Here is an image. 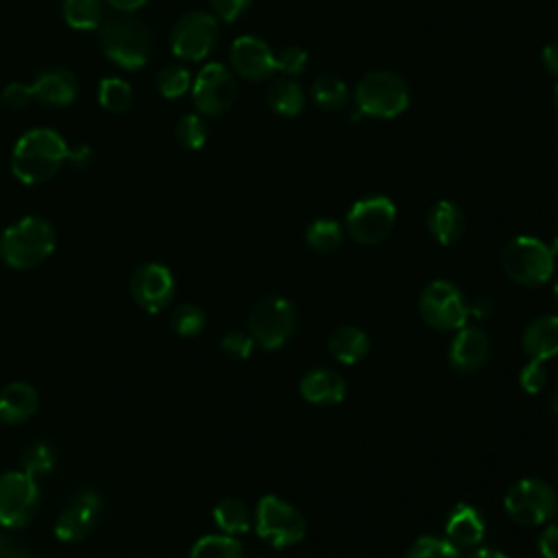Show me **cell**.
Here are the masks:
<instances>
[{
	"label": "cell",
	"instance_id": "cell-1",
	"mask_svg": "<svg viewBox=\"0 0 558 558\" xmlns=\"http://www.w3.org/2000/svg\"><path fill=\"white\" fill-rule=\"evenodd\" d=\"M68 161V144L52 129L26 131L11 153V172L26 185H37L52 179Z\"/></svg>",
	"mask_w": 558,
	"mask_h": 558
},
{
	"label": "cell",
	"instance_id": "cell-2",
	"mask_svg": "<svg viewBox=\"0 0 558 558\" xmlns=\"http://www.w3.org/2000/svg\"><path fill=\"white\" fill-rule=\"evenodd\" d=\"M54 242V229L46 218L26 216L2 231L0 255L11 268L26 270L50 257Z\"/></svg>",
	"mask_w": 558,
	"mask_h": 558
},
{
	"label": "cell",
	"instance_id": "cell-3",
	"mask_svg": "<svg viewBox=\"0 0 558 558\" xmlns=\"http://www.w3.org/2000/svg\"><path fill=\"white\" fill-rule=\"evenodd\" d=\"M355 105L362 116L397 118L410 105L408 83L388 70L364 74L355 87Z\"/></svg>",
	"mask_w": 558,
	"mask_h": 558
},
{
	"label": "cell",
	"instance_id": "cell-4",
	"mask_svg": "<svg viewBox=\"0 0 558 558\" xmlns=\"http://www.w3.org/2000/svg\"><path fill=\"white\" fill-rule=\"evenodd\" d=\"M100 44L105 54L120 68L137 70L150 57V31L140 20L113 17L100 24Z\"/></svg>",
	"mask_w": 558,
	"mask_h": 558
},
{
	"label": "cell",
	"instance_id": "cell-5",
	"mask_svg": "<svg viewBox=\"0 0 558 558\" xmlns=\"http://www.w3.org/2000/svg\"><path fill=\"white\" fill-rule=\"evenodd\" d=\"M551 248L532 235H519L510 240L501 253V266L506 275L519 286H543L554 272Z\"/></svg>",
	"mask_w": 558,
	"mask_h": 558
},
{
	"label": "cell",
	"instance_id": "cell-6",
	"mask_svg": "<svg viewBox=\"0 0 558 558\" xmlns=\"http://www.w3.org/2000/svg\"><path fill=\"white\" fill-rule=\"evenodd\" d=\"M255 530L266 543L281 549L288 545H296L305 538L307 521L288 501L275 495H264L257 504Z\"/></svg>",
	"mask_w": 558,
	"mask_h": 558
},
{
	"label": "cell",
	"instance_id": "cell-7",
	"mask_svg": "<svg viewBox=\"0 0 558 558\" xmlns=\"http://www.w3.org/2000/svg\"><path fill=\"white\" fill-rule=\"evenodd\" d=\"M423 320L438 331H458L466 325L469 303L458 286L445 279L427 283L418 296Z\"/></svg>",
	"mask_w": 558,
	"mask_h": 558
},
{
	"label": "cell",
	"instance_id": "cell-8",
	"mask_svg": "<svg viewBox=\"0 0 558 558\" xmlns=\"http://www.w3.org/2000/svg\"><path fill=\"white\" fill-rule=\"evenodd\" d=\"M296 329V310L288 299L268 296L262 299L251 316H248V331L253 340L262 349H279L283 347Z\"/></svg>",
	"mask_w": 558,
	"mask_h": 558
},
{
	"label": "cell",
	"instance_id": "cell-9",
	"mask_svg": "<svg viewBox=\"0 0 558 558\" xmlns=\"http://www.w3.org/2000/svg\"><path fill=\"white\" fill-rule=\"evenodd\" d=\"M504 508L519 525H541L556 512V495L547 482L523 477L508 488Z\"/></svg>",
	"mask_w": 558,
	"mask_h": 558
},
{
	"label": "cell",
	"instance_id": "cell-10",
	"mask_svg": "<svg viewBox=\"0 0 558 558\" xmlns=\"http://www.w3.org/2000/svg\"><path fill=\"white\" fill-rule=\"evenodd\" d=\"M397 209L388 196H366L347 214V231L360 244H379L395 227Z\"/></svg>",
	"mask_w": 558,
	"mask_h": 558
},
{
	"label": "cell",
	"instance_id": "cell-11",
	"mask_svg": "<svg viewBox=\"0 0 558 558\" xmlns=\"http://www.w3.org/2000/svg\"><path fill=\"white\" fill-rule=\"evenodd\" d=\"M218 41V22L211 13L190 11L174 24L170 33V48L179 59L201 61Z\"/></svg>",
	"mask_w": 558,
	"mask_h": 558
},
{
	"label": "cell",
	"instance_id": "cell-12",
	"mask_svg": "<svg viewBox=\"0 0 558 558\" xmlns=\"http://www.w3.org/2000/svg\"><path fill=\"white\" fill-rule=\"evenodd\" d=\"M37 482L24 471H9L0 475V525H26L37 510Z\"/></svg>",
	"mask_w": 558,
	"mask_h": 558
},
{
	"label": "cell",
	"instance_id": "cell-13",
	"mask_svg": "<svg viewBox=\"0 0 558 558\" xmlns=\"http://www.w3.org/2000/svg\"><path fill=\"white\" fill-rule=\"evenodd\" d=\"M192 98L203 116H222L235 100V81L231 72L222 63H207L194 78Z\"/></svg>",
	"mask_w": 558,
	"mask_h": 558
},
{
	"label": "cell",
	"instance_id": "cell-14",
	"mask_svg": "<svg viewBox=\"0 0 558 558\" xmlns=\"http://www.w3.org/2000/svg\"><path fill=\"white\" fill-rule=\"evenodd\" d=\"M131 294L142 310L161 312L174 296V277L163 264H142L131 277Z\"/></svg>",
	"mask_w": 558,
	"mask_h": 558
},
{
	"label": "cell",
	"instance_id": "cell-15",
	"mask_svg": "<svg viewBox=\"0 0 558 558\" xmlns=\"http://www.w3.org/2000/svg\"><path fill=\"white\" fill-rule=\"evenodd\" d=\"M231 65L246 81H264L277 70V61L268 44L253 35L238 37L231 44Z\"/></svg>",
	"mask_w": 558,
	"mask_h": 558
},
{
	"label": "cell",
	"instance_id": "cell-16",
	"mask_svg": "<svg viewBox=\"0 0 558 558\" xmlns=\"http://www.w3.org/2000/svg\"><path fill=\"white\" fill-rule=\"evenodd\" d=\"M100 506H102V501H100L98 493H94V490L81 493L70 504V508H65L59 514V519L54 523V536L63 543H76V541L85 538L96 523Z\"/></svg>",
	"mask_w": 558,
	"mask_h": 558
},
{
	"label": "cell",
	"instance_id": "cell-17",
	"mask_svg": "<svg viewBox=\"0 0 558 558\" xmlns=\"http://www.w3.org/2000/svg\"><path fill=\"white\" fill-rule=\"evenodd\" d=\"M490 340L480 327H462L449 347V362L460 373H473L486 364Z\"/></svg>",
	"mask_w": 558,
	"mask_h": 558
},
{
	"label": "cell",
	"instance_id": "cell-18",
	"mask_svg": "<svg viewBox=\"0 0 558 558\" xmlns=\"http://www.w3.org/2000/svg\"><path fill=\"white\" fill-rule=\"evenodd\" d=\"M33 98L48 107H63L70 105L78 94L76 76L63 68L44 70L37 74V78L31 83Z\"/></svg>",
	"mask_w": 558,
	"mask_h": 558
},
{
	"label": "cell",
	"instance_id": "cell-19",
	"mask_svg": "<svg viewBox=\"0 0 558 558\" xmlns=\"http://www.w3.org/2000/svg\"><path fill=\"white\" fill-rule=\"evenodd\" d=\"M484 532H486V525L482 514L469 504H458L449 512L445 523V536L456 549H471L480 545V541L484 538Z\"/></svg>",
	"mask_w": 558,
	"mask_h": 558
},
{
	"label": "cell",
	"instance_id": "cell-20",
	"mask_svg": "<svg viewBox=\"0 0 558 558\" xmlns=\"http://www.w3.org/2000/svg\"><path fill=\"white\" fill-rule=\"evenodd\" d=\"M299 392L310 403L333 405L344 399L347 381L331 368H314L299 381Z\"/></svg>",
	"mask_w": 558,
	"mask_h": 558
},
{
	"label": "cell",
	"instance_id": "cell-21",
	"mask_svg": "<svg viewBox=\"0 0 558 558\" xmlns=\"http://www.w3.org/2000/svg\"><path fill=\"white\" fill-rule=\"evenodd\" d=\"M523 351L530 355V360H549L558 355V316L545 314L534 318L521 336Z\"/></svg>",
	"mask_w": 558,
	"mask_h": 558
},
{
	"label": "cell",
	"instance_id": "cell-22",
	"mask_svg": "<svg viewBox=\"0 0 558 558\" xmlns=\"http://www.w3.org/2000/svg\"><path fill=\"white\" fill-rule=\"evenodd\" d=\"M37 410V392L26 381H13L0 390V421L15 425L28 421Z\"/></svg>",
	"mask_w": 558,
	"mask_h": 558
},
{
	"label": "cell",
	"instance_id": "cell-23",
	"mask_svg": "<svg viewBox=\"0 0 558 558\" xmlns=\"http://www.w3.org/2000/svg\"><path fill=\"white\" fill-rule=\"evenodd\" d=\"M427 227L438 244L449 246L464 233V214L453 201H438L427 214Z\"/></svg>",
	"mask_w": 558,
	"mask_h": 558
},
{
	"label": "cell",
	"instance_id": "cell-24",
	"mask_svg": "<svg viewBox=\"0 0 558 558\" xmlns=\"http://www.w3.org/2000/svg\"><path fill=\"white\" fill-rule=\"evenodd\" d=\"M327 349L338 362L355 364L368 353L371 342L362 329H357L353 325H342L331 331V336L327 340Z\"/></svg>",
	"mask_w": 558,
	"mask_h": 558
},
{
	"label": "cell",
	"instance_id": "cell-25",
	"mask_svg": "<svg viewBox=\"0 0 558 558\" xmlns=\"http://www.w3.org/2000/svg\"><path fill=\"white\" fill-rule=\"evenodd\" d=\"M214 521L229 536L244 534L251 527L248 508L242 499L235 497H225L214 506Z\"/></svg>",
	"mask_w": 558,
	"mask_h": 558
},
{
	"label": "cell",
	"instance_id": "cell-26",
	"mask_svg": "<svg viewBox=\"0 0 558 558\" xmlns=\"http://www.w3.org/2000/svg\"><path fill=\"white\" fill-rule=\"evenodd\" d=\"M268 105L275 113L286 116V118H294L301 113L303 109V92L301 87L290 81V78H277L270 83L268 87Z\"/></svg>",
	"mask_w": 558,
	"mask_h": 558
},
{
	"label": "cell",
	"instance_id": "cell-27",
	"mask_svg": "<svg viewBox=\"0 0 558 558\" xmlns=\"http://www.w3.org/2000/svg\"><path fill=\"white\" fill-rule=\"evenodd\" d=\"M63 20L76 31L98 28L102 17V0H63Z\"/></svg>",
	"mask_w": 558,
	"mask_h": 558
},
{
	"label": "cell",
	"instance_id": "cell-28",
	"mask_svg": "<svg viewBox=\"0 0 558 558\" xmlns=\"http://www.w3.org/2000/svg\"><path fill=\"white\" fill-rule=\"evenodd\" d=\"M190 558H242V545L229 534H207L192 545Z\"/></svg>",
	"mask_w": 558,
	"mask_h": 558
},
{
	"label": "cell",
	"instance_id": "cell-29",
	"mask_svg": "<svg viewBox=\"0 0 558 558\" xmlns=\"http://www.w3.org/2000/svg\"><path fill=\"white\" fill-rule=\"evenodd\" d=\"M312 100L325 111L342 109L347 105V85L336 76H318L312 85Z\"/></svg>",
	"mask_w": 558,
	"mask_h": 558
},
{
	"label": "cell",
	"instance_id": "cell-30",
	"mask_svg": "<svg viewBox=\"0 0 558 558\" xmlns=\"http://www.w3.org/2000/svg\"><path fill=\"white\" fill-rule=\"evenodd\" d=\"M98 102L107 109V111H113V113H122L131 107L133 102V89L126 81L122 78H116V76H109V78H102L100 85H98Z\"/></svg>",
	"mask_w": 558,
	"mask_h": 558
},
{
	"label": "cell",
	"instance_id": "cell-31",
	"mask_svg": "<svg viewBox=\"0 0 558 558\" xmlns=\"http://www.w3.org/2000/svg\"><path fill=\"white\" fill-rule=\"evenodd\" d=\"M305 240L307 244L318 251V253H331L340 246L342 242V229L336 220L329 218H318L314 220L307 231H305Z\"/></svg>",
	"mask_w": 558,
	"mask_h": 558
},
{
	"label": "cell",
	"instance_id": "cell-32",
	"mask_svg": "<svg viewBox=\"0 0 558 558\" xmlns=\"http://www.w3.org/2000/svg\"><path fill=\"white\" fill-rule=\"evenodd\" d=\"M174 137L177 142L187 148V150H198L205 140H207V124L203 122L201 116L196 113H187L183 116L177 126H174Z\"/></svg>",
	"mask_w": 558,
	"mask_h": 558
},
{
	"label": "cell",
	"instance_id": "cell-33",
	"mask_svg": "<svg viewBox=\"0 0 558 558\" xmlns=\"http://www.w3.org/2000/svg\"><path fill=\"white\" fill-rule=\"evenodd\" d=\"M405 558H460V549H456L447 538L418 536L408 547Z\"/></svg>",
	"mask_w": 558,
	"mask_h": 558
},
{
	"label": "cell",
	"instance_id": "cell-34",
	"mask_svg": "<svg viewBox=\"0 0 558 558\" xmlns=\"http://www.w3.org/2000/svg\"><path fill=\"white\" fill-rule=\"evenodd\" d=\"M192 76L183 65H168L157 74V89L166 98H179L190 89Z\"/></svg>",
	"mask_w": 558,
	"mask_h": 558
},
{
	"label": "cell",
	"instance_id": "cell-35",
	"mask_svg": "<svg viewBox=\"0 0 558 558\" xmlns=\"http://www.w3.org/2000/svg\"><path fill=\"white\" fill-rule=\"evenodd\" d=\"M22 466H24L26 475L37 480L39 475L52 471V466H54V451L46 442H35V445H31L24 451Z\"/></svg>",
	"mask_w": 558,
	"mask_h": 558
},
{
	"label": "cell",
	"instance_id": "cell-36",
	"mask_svg": "<svg viewBox=\"0 0 558 558\" xmlns=\"http://www.w3.org/2000/svg\"><path fill=\"white\" fill-rule=\"evenodd\" d=\"M205 327V314L201 307L196 305H181L174 310L172 314V329L183 336V338H192L196 333H201Z\"/></svg>",
	"mask_w": 558,
	"mask_h": 558
},
{
	"label": "cell",
	"instance_id": "cell-37",
	"mask_svg": "<svg viewBox=\"0 0 558 558\" xmlns=\"http://www.w3.org/2000/svg\"><path fill=\"white\" fill-rule=\"evenodd\" d=\"M255 347V340L251 333L244 331H229L222 340H220V349L227 357L231 360H246L251 355Z\"/></svg>",
	"mask_w": 558,
	"mask_h": 558
},
{
	"label": "cell",
	"instance_id": "cell-38",
	"mask_svg": "<svg viewBox=\"0 0 558 558\" xmlns=\"http://www.w3.org/2000/svg\"><path fill=\"white\" fill-rule=\"evenodd\" d=\"M519 384L525 392L530 395H536L541 392L545 386H547V368L543 366L541 360H530L523 368H521V375H519Z\"/></svg>",
	"mask_w": 558,
	"mask_h": 558
},
{
	"label": "cell",
	"instance_id": "cell-39",
	"mask_svg": "<svg viewBox=\"0 0 558 558\" xmlns=\"http://www.w3.org/2000/svg\"><path fill=\"white\" fill-rule=\"evenodd\" d=\"M275 61H277L279 72H283L288 76H296L307 65V52L299 46H288L281 50L279 57H275Z\"/></svg>",
	"mask_w": 558,
	"mask_h": 558
},
{
	"label": "cell",
	"instance_id": "cell-40",
	"mask_svg": "<svg viewBox=\"0 0 558 558\" xmlns=\"http://www.w3.org/2000/svg\"><path fill=\"white\" fill-rule=\"evenodd\" d=\"M33 98V89L31 85L26 83H20V81H13L9 83L4 89H2V100L7 107L11 109H24Z\"/></svg>",
	"mask_w": 558,
	"mask_h": 558
},
{
	"label": "cell",
	"instance_id": "cell-41",
	"mask_svg": "<svg viewBox=\"0 0 558 558\" xmlns=\"http://www.w3.org/2000/svg\"><path fill=\"white\" fill-rule=\"evenodd\" d=\"M248 2L251 0H209L214 13L225 22H233L248 7Z\"/></svg>",
	"mask_w": 558,
	"mask_h": 558
},
{
	"label": "cell",
	"instance_id": "cell-42",
	"mask_svg": "<svg viewBox=\"0 0 558 558\" xmlns=\"http://www.w3.org/2000/svg\"><path fill=\"white\" fill-rule=\"evenodd\" d=\"M538 551L543 558H558V525H547L538 534Z\"/></svg>",
	"mask_w": 558,
	"mask_h": 558
},
{
	"label": "cell",
	"instance_id": "cell-43",
	"mask_svg": "<svg viewBox=\"0 0 558 558\" xmlns=\"http://www.w3.org/2000/svg\"><path fill=\"white\" fill-rule=\"evenodd\" d=\"M493 312H495V303L488 296H477L469 303V316H475L480 320L490 318Z\"/></svg>",
	"mask_w": 558,
	"mask_h": 558
},
{
	"label": "cell",
	"instance_id": "cell-44",
	"mask_svg": "<svg viewBox=\"0 0 558 558\" xmlns=\"http://www.w3.org/2000/svg\"><path fill=\"white\" fill-rule=\"evenodd\" d=\"M0 558H31L17 543H13L9 536L0 534Z\"/></svg>",
	"mask_w": 558,
	"mask_h": 558
},
{
	"label": "cell",
	"instance_id": "cell-45",
	"mask_svg": "<svg viewBox=\"0 0 558 558\" xmlns=\"http://www.w3.org/2000/svg\"><path fill=\"white\" fill-rule=\"evenodd\" d=\"M541 59H543L545 70H547L549 74H556V76H558V44H549V46H545V48H543Z\"/></svg>",
	"mask_w": 558,
	"mask_h": 558
},
{
	"label": "cell",
	"instance_id": "cell-46",
	"mask_svg": "<svg viewBox=\"0 0 558 558\" xmlns=\"http://www.w3.org/2000/svg\"><path fill=\"white\" fill-rule=\"evenodd\" d=\"M92 159V150L87 146H78V148H68V161L76 168H85Z\"/></svg>",
	"mask_w": 558,
	"mask_h": 558
},
{
	"label": "cell",
	"instance_id": "cell-47",
	"mask_svg": "<svg viewBox=\"0 0 558 558\" xmlns=\"http://www.w3.org/2000/svg\"><path fill=\"white\" fill-rule=\"evenodd\" d=\"M107 2L120 13H133L146 4V0H107Z\"/></svg>",
	"mask_w": 558,
	"mask_h": 558
},
{
	"label": "cell",
	"instance_id": "cell-48",
	"mask_svg": "<svg viewBox=\"0 0 558 558\" xmlns=\"http://www.w3.org/2000/svg\"><path fill=\"white\" fill-rule=\"evenodd\" d=\"M469 558H508V556L497 549H475Z\"/></svg>",
	"mask_w": 558,
	"mask_h": 558
},
{
	"label": "cell",
	"instance_id": "cell-49",
	"mask_svg": "<svg viewBox=\"0 0 558 558\" xmlns=\"http://www.w3.org/2000/svg\"><path fill=\"white\" fill-rule=\"evenodd\" d=\"M547 408L554 412V414H558V390L549 397V401H547Z\"/></svg>",
	"mask_w": 558,
	"mask_h": 558
},
{
	"label": "cell",
	"instance_id": "cell-50",
	"mask_svg": "<svg viewBox=\"0 0 558 558\" xmlns=\"http://www.w3.org/2000/svg\"><path fill=\"white\" fill-rule=\"evenodd\" d=\"M549 248H551V253H554V257H558V235H556V238H554V242H551V246H549Z\"/></svg>",
	"mask_w": 558,
	"mask_h": 558
},
{
	"label": "cell",
	"instance_id": "cell-51",
	"mask_svg": "<svg viewBox=\"0 0 558 558\" xmlns=\"http://www.w3.org/2000/svg\"><path fill=\"white\" fill-rule=\"evenodd\" d=\"M554 296H556V301H558V279H556V283H554Z\"/></svg>",
	"mask_w": 558,
	"mask_h": 558
},
{
	"label": "cell",
	"instance_id": "cell-52",
	"mask_svg": "<svg viewBox=\"0 0 558 558\" xmlns=\"http://www.w3.org/2000/svg\"><path fill=\"white\" fill-rule=\"evenodd\" d=\"M554 98H556V107H558V85H556V94H554Z\"/></svg>",
	"mask_w": 558,
	"mask_h": 558
}]
</instances>
